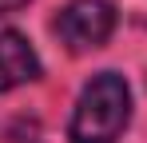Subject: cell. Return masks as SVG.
Instances as JSON below:
<instances>
[{
	"instance_id": "cell-1",
	"label": "cell",
	"mask_w": 147,
	"mask_h": 143,
	"mask_svg": "<svg viewBox=\"0 0 147 143\" xmlns=\"http://www.w3.org/2000/svg\"><path fill=\"white\" fill-rule=\"evenodd\" d=\"M131 123V88L119 72H99L84 84L68 119V143H115Z\"/></svg>"
},
{
	"instance_id": "cell-4",
	"label": "cell",
	"mask_w": 147,
	"mask_h": 143,
	"mask_svg": "<svg viewBox=\"0 0 147 143\" xmlns=\"http://www.w3.org/2000/svg\"><path fill=\"white\" fill-rule=\"evenodd\" d=\"M28 0H0V16H12V12H20Z\"/></svg>"
},
{
	"instance_id": "cell-2",
	"label": "cell",
	"mask_w": 147,
	"mask_h": 143,
	"mask_svg": "<svg viewBox=\"0 0 147 143\" xmlns=\"http://www.w3.org/2000/svg\"><path fill=\"white\" fill-rule=\"evenodd\" d=\"M115 4L111 0H68L60 16L52 20V32L68 52H96L115 32Z\"/></svg>"
},
{
	"instance_id": "cell-3",
	"label": "cell",
	"mask_w": 147,
	"mask_h": 143,
	"mask_svg": "<svg viewBox=\"0 0 147 143\" xmlns=\"http://www.w3.org/2000/svg\"><path fill=\"white\" fill-rule=\"evenodd\" d=\"M40 56H36V48L28 44L20 32H12V28H4L0 32V92H12V88H20V84H32V80H40Z\"/></svg>"
}]
</instances>
